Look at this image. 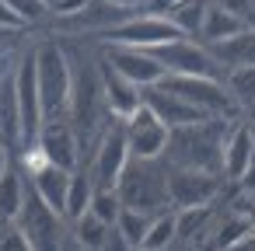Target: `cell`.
Instances as JSON below:
<instances>
[{
    "mask_svg": "<svg viewBox=\"0 0 255 251\" xmlns=\"http://www.w3.org/2000/svg\"><path fill=\"white\" fill-rule=\"evenodd\" d=\"M234 119L206 115L189 126H175L168 136L164 161L175 167H199V171H220L224 174V136Z\"/></svg>",
    "mask_w": 255,
    "mask_h": 251,
    "instance_id": "cell-1",
    "label": "cell"
},
{
    "mask_svg": "<svg viewBox=\"0 0 255 251\" xmlns=\"http://www.w3.org/2000/svg\"><path fill=\"white\" fill-rule=\"evenodd\" d=\"M116 192L123 206L140 209V213H164L171 209L168 195V164L164 157H129L123 178L116 181Z\"/></svg>",
    "mask_w": 255,
    "mask_h": 251,
    "instance_id": "cell-2",
    "label": "cell"
},
{
    "mask_svg": "<svg viewBox=\"0 0 255 251\" xmlns=\"http://www.w3.org/2000/svg\"><path fill=\"white\" fill-rule=\"evenodd\" d=\"M35 67H39V91H42L46 119H63L70 112V94H74V60L67 46L56 39L39 42Z\"/></svg>",
    "mask_w": 255,
    "mask_h": 251,
    "instance_id": "cell-3",
    "label": "cell"
},
{
    "mask_svg": "<svg viewBox=\"0 0 255 251\" xmlns=\"http://www.w3.org/2000/svg\"><path fill=\"white\" fill-rule=\"evenodd\" d=\"M157 84H164L168 91L182 94L189 105H196L206 115L217 119H238L245 115V108L238 105V98L227 91L224 77H196V74H164Z\"/></svg>",
    "mask_w": 255,
    "mask_h": 251,
    "instance_id": "cell-4",
    "label": "cell"
},
{
    "mask_svg": "<svg viewBox=\"0 0 255 251\" xmlns=\"http://www.w3.org/2000/svg\"><path fill=\"white\" fill-rule=\"evenodd\" d=\"M18 227L25 230L32 251H49V248H63L67 234H70V223L60 209H53L28 181V192H25V206L18 213Z\"/></svg>",
    "mask_w": 255,
    "mask_h": 251,
    "instance_id": "cell-5",
    "label": "cell"
},
{
    "mask_svg": "<svg viewBox=\"0 0 255 251\" xmlns=\"http://www.w3.org/2000/svg\"><path fill=\"white\" fill-rule=\"evenodd\" d=\"M161 67L168 74H196V77H224L227 67L217 60V53L203 42V39H189V35H178L157 49H150Z\"/></svg>",
    "mask_w": 255,
    "mask_h": 251,
    "instance_id": "cell-6",
    "label": "cell"
},
{
    "mask_svg": "<svg viewBox=\"0 0 255 251\" xmlns=\"http://www.w3.org/2000/svg\"><path fill=\"white\" fill-rule=\"evenodd\" d=\"M224 185H227V178L220 171H199V167H175V164H168V195H171L175 209L210 206V202L220 199Z\"/></svg>",
    "mask_w": 255,
    "mask_h": 251,
    "instance_id": "cell-7",
    "label": "cell"
},
{
    "mask_svg": "<svg viewBox=\"0 0 255 251\" xmlns=\"http://www.w3.org/2000/svg\"><path fill=\"white\" fill-rule=\"evenodd\" d=\"M14 94H18V108H21V129H25V147L35 143L42 122H46V108H42V91H39V67H35V46L14 60Z\"/></svg>",
    "mask_w": 255,
    "mask_h": 251,
    "instance_id": "cell-8",
    "label": "cell"
},
{
    "mask_svg": "<svg viewBox=\"0 0 255 251\" xmlns=\"http://www.w3.org/2000/svg\"><path fill=\"white\" fill-rule=\"evenodd\" d=\"M129 157H133V150H129V140H126V126H123V119H112L105 126V133L98 136L95 150H91V174H95V181L105 185V188H116V181L123 178Z\"/></svg>",
    "mask_w": 255,
    "mask_h": 251,
    "instance_id": "cell-9",
    "label": "cell"
},
{
    "mask_svg": "<svg viewBox=\"0 0 255 251\" xmlns=\"http://www.w3.org/2000/svg\"><path fill=\"white\" fill-rule=\"evenodd\" d=\"M182 32L171 25L168 14H150V11H136L133 18H126L123 25L109 28L102 39L105 42H123V46H140V49H157L171 39H178Z\"/></svg>",
    "mask_w": 255,
    "mask_h": 251,
    "instance_id": "cell-10",
    "label": "cell"
},
{
    "mask_svg": "<svg viewBox=\"0 0 255 251\" xmlns=\"http://www.w3.org/2000/svg\"><path fill=\"white\" fill-rule=\"evenodd\" d=\"M35 147L56 167H67V171L81 167V154H84L81 150V136H77V129H74V122L67 115L63 119H46L39 136H35Z\"/></svg>",
    "mask_w": 255,
    "mask_h": 251,
    "instance_id": "cell-11",
    "label": "cell"
},
{
    "mask_svg": "<svg viewBox=\"0 0 255 251\" xmlns=\"http://www.w3.org/2000/svg\"><path fill=\"white\" fill-rule=\"evenodd\" d=\"M123 126H126V140H129L133 157H164L171 129L150 112L147 101H143L129 119H123Z\"/></svg>",
    "mask_w": 255,
    "mask_h": 251,
    "instance_id": "cell-12",
    "label": "cell"
},
{
    "mask_svg": "<svg viewBox=\"0 0 255 251\" xmlns=\"http://www.w3.org/2000/svg\"><path fill=\"white\" fill-rule=\"evenodd\" d=\"M102 56L116 67V70H123L129 81H136L140 87H150V84H157L168 70L161 67V60L150 53V49H140V46H123V42H105L102 46Z\"/></svg>",
    "mask_w": 255,
    "mask_h": 251,
    "instance_id": "cell-13",
    "label": "cell"
},
{
    "mask_svg": "<svg viewBox=\"0 0 255 251\" xmlns=\"http://www.w3.org/2000/svg\"><path fill=\"white\" fill-rule=\"evenodd\" d=\"M98 77H102V91H105V105L116 119H129L140 105H143V87L136 81H129L123 70H116L102 53H98Z\"/></svg>",
    "mask_w": 255,
    "mask_h": 251,
    "instance_id": "cell-14",
    "label": "cell"
},
{
    "mask_svg": "<svg viewBox=\"0 0 255 251\" xmlns=\"http://www.w3.org/2000/svg\"><path fill=\"white\" fill-rule=\"evenodd\" d=\"M252 161H255V126L245 115H238L224 136V178L238 185Z\"/></svg>",
    "mask_w": 255,
    "mask_h": 251,
    "instance_id": "cell-15",
    "label": "cell"
},
{
    "mask_svg": "<svg viewBox=\"0 0 255 251\" xmlns=\"http://www.w3.org/2000/svg\"><path fill=\"white\" fill-rule=\"evenodd\" d=\"M143 101L150 105V112H154V115H157L168 129H175V126H189V122L206 119V112H199L196 105H189L182 94L168 91L164 84H150V87H143Z\"/></svg>",
    "mask_w": 255,
    "mask_h": 251,
    "instance_id": "cell-16",
    "label": "cell"
},
{
    "mask_svg": "<svg viewBox=\"0 0 255 251\" xmlns=\"http://www.w3.org/2000/svg\"><path fill=\"white\" fill-rule=\"evenodd\" d=\"M220 209L210 206H185L178 209V234H175V248H206L213 223H217Z\"/></svg>",
    "mask_w": 255,
    "mask_h": 251,
    "instance_id": "cell-17",
    "label": "cell"
},
{
    "mask_svg": "<svg viewBox=\"0 0 255 251\" xmlns=\"http://www.w3.org/2000/svg\"><path fill=\"white\" fill-rule=\"evenodd\" d=\"M241 28H245V18H241L238 11H231L224 0H210V11H206V21H203L199 39H203L206 46H217V42L234 39Z\"/></svg>",
    "mask_w": 255,
    "mask_h": 251,
    "instance_id": "cell-18",
    "label": "cell"
},
{
    "mask_svg": "<svg viewBox=\"0 0 255 251\" xmlns=\"http://www.w3.org/2000/svg\"><path fill=\"white\" fill-rule=\"evenodd\" d=\"M109 234H112V223L95 216L91 209L84 216H77L70 223V237L63 244H74V248H88V251H105L109 248Z\"/></svg>",
    "mask_w": 255,
    "mask_h": 251,
    "instance_id": "cell-19",
    "label": "cell"
},
{
    "mask_svg": "<svg viewBox=\"0 0 255 251\" xmlns=\"http://www.w3.org/2000/svg\"><path fill=\"white\" fill-rule=\"evenodd\" d=\"M95 188H98V181H95L91 167H88V171H84V167H77V171L70 174V188H67V209H63L67 223H74L77 216H84V213L91 209Z\"/></svg>",
    "mask_w": 255,
    "mask_h": 251,
    "instance_id": "cell-20",
    "label": "cell"
},
{
    "mask_svg": "<svg viewBox=\"0 0 255 251\" xmlns=\"http://www.w3.org/2000/svg\"><path fill=\"white\" fill-rule=\"evenodd\" d=\"M224 67H255V28H241L234 39L210 46Z\"/></svg>",
    "mask_w": 255,
    "mask_h": 251,
    "instance_id": "cell-21",
    "label": "cell"
},
{
    "mask_svg": "<svg viewBox=\"0 0 255 251\" xmlns=\"http://www.w3.org/2000/svg\"><path fill=\"white\" fill-rule=\"evenodd\" d=\"M25 192H28V174L21 167H7L0 174V216L18 220V213L25 206Z\"/></svg>",
    "mask_w": 255,
    "mask_h": 251,
    "instance_id": "cell-22",
    "label": "cell"
},
{
    "mask_svg": "<svg viewBox=\"0 0 255 251\" xmlns=\"http://www.w3.org/2000/svg\"><path fill=\"white\" fill-rule=\"evenodd\" d=\"M206 11H210V0H178V4L168 11V18H171V25H175L182 35L199 39L203 21H206Z\"/></svg>",
    "mask_w": 255,
    "mask_h": 251,
    "instance_id": "cell-23",
    "label": "cell"
},
{
    "mask_svg": "<svg viewBox=\"0 0 255 251\" xmlns=\"http://www.w3.org/2000/svg\"><path fill=\"white\" fill-rule=\"evenodd\" d=\"M175 234H178V209H164V213H154L150 227H147V237H143V251H161V248H175Z\"/></svg>",
    "mask_w": 255,
    "mask_h": 251,
    "instance_id": "cell-24",
    "label": "cell"
},
{
    "mask_svg": "<svg viewBox=\"0 0 255 251\" xmlns=\"http://www.w3.org/2000/svg\"><path fill=\"white\" fill-rule=\"evenodd\" d=\"M224 84H227V91L238 98L241 108L255 105V67H227Z\"/></svg>",
    "mask_w": 255,
    "mask_h": 251,
    "instance_id": "cell-25",
    "label": "cell"
},
{
    "mask_svg": "<svg viewBox=\"0 0 255 251\" xmlns=\"http://www.w3.org/2000/svg\"><path fill=\"white\" fill-rule=\"evenodd\" d=\"M150 213H140V209H129V206H123V213H119V220H116V227L123 230V237L129 241V248H140L143 244V237H147V227H150Z\"/></svg>",
    "mask_w": 255,
    "mask_h": 251,
    "instance_id": "cell-26",
    "label": "cell"
},
{
    "mask_svg": "<svg viewBox=\"0 0 255 251\" xmlns=\"http://www.w3.org/2000/svg\"><path fill=\"white\" fill-rule=\"evenodd\" d=\"M91 213L102 216V220H109V223H116L119 213H123V199H119V192L98 185V188H95V199H91Z\"/></svg>",
    "mask_w": 255,
    "mask_h": 251,
    "instance_id": "cell-27",
    "label": "cell"
},
{
    "mask_svg": "<svg viewBox=\"0 0 255 251\" xmlns=\"http://www.w3.org/2000/svg\"><path fill=\"white\" fill-rule=\"evenodd\" d=\"M7 7H11L28 28L49 18V4H46V0H7Z\"/></svg>",
    "mask_w": 255,
    "mask_h": 251,
    "instance_id": "cell-28",
    "label": "cell"
},
{
    "mask_svg": "<svg viewBox=\"0 0 255 251\" xmlns=\"http://www.w3.org/2000/svg\"><path fill=\"white\" fill-rule=\"evenodd\" d=\"M0 251H32L25 230L18 227V220H11L4 230H0Z\"/></svg>",
    "mask_w": 255,
    "mask_h": 251,
    "instance_id": "cell-29",
    "label": "cell"
},
{
    "mask_svg": "<svg viewBox=\"0 0 255 251\" xmlns=\"http://www.w3.org/2000/svg\"><path fill=\"white\" fill-rule=\"evenodd\" d=\"M21 35H25V28H18V25H4V21H0V53H11V46H14Z\"/></svg>",
    "mask_w": 255,
    "mask_h": 251,
    "instance_id": "cell-30",
    "label": "cell"
},
{
    "mask_svg": "<svg viewBox=\"0 0 255 251\" xmlns=\"http://www.w3.org/2000/svg\"><path fill=\"white\" fill-rule=\"evenodd\" d=\"M175 4H178V0H143V11H150V14H168Z\"/></svg>",
    "mask_w": 255,
    "mask_h": 251,
    "instance_id": "cell-31",
    "label": "cell"
},
{
    "mask_svg": "<svg viewBox=\"0 0 255 251\" xmlns=\"http://www.w3.org/2000/svg\"><path fill=\"white\" fill-rule=\"evenodd\" d=\"M0 21H4V25H18V28H28V25H25L11 7H7V0H0Z\"/></svg>",
    "mask_w": 255,
    "mask_h": 251,
    "instance_id": "cell-32",
    "label": "cell"
},
{
    "mask_svg": "<svg viewBox=\"0 0 255 251\" xmlns=\"http://www.w3.org/2000/svg\"><path fill=\"white\" fill-rule=\"evenodd\" d=\"M238 188H241V192H248V195H255V161L248 164V171H245V178L238 181Z\"/></svg>",
    "mask_w": 255,
    "mask_h": 251,
    "instance_id": "cell-33",
    "label": "cell"
},
{
    "mask_svg": "<svg viewBox=\"0 0 255 251\" xmlns=\"http://www.w3.org/2000/svg\"><path fill=\"white\" fill-rule=\"evenodd\" d=\"M7 167H14V164H11V147H7L4 140H0V174H4Z\"/></svg>",
    "mask_w": 255,
    "mask_h": 251,
    "instance_id": "cell-34",
    "label": "cell"
},
{
    "mask_svg": "<svg viewBox=\"0 0 255 251\" xmlns=\"http://www.w3.org/2000/svg\"><path fill=\"white\" fill-rule=\"evenodd\" d=\"M109 4H119V7H143V0H109Z\"/></svg>",
    "mask_w": 255,
    "mask_h": 251,
    "instance_id": "cell-35",
    "label": "cell"
},
{
    "mask_svg": "<svg viewBox=\"0 0 255 251\" xmlns=\"http://www.w3.org/2000/svg\"><path fill=\"white\" fill-rule=\"evenodd\" d=\"M245 119H248V122L255 126V105H248V108H245Z\"/></svg>",
    "mask_w": 255,
    "mask_h": 251,
    "instance_id": "cell-36",
    "label": "cell"
},
{
    "mask_svg": "<svg viewBox=\"0 0 255 251\" xmlns=\"http://www.w3.org/2000/svg\"><path fill=\"white\" fill-rule=\"evenodd\" d=\"M46 4H49V14H53V7H56V4H60V0H46Z\"/></svg>",
    "mask_w": 255,
    "mask_h": 251,
    "instance_id": "cell-37",
    "label": "cell"
}]
</instances>
